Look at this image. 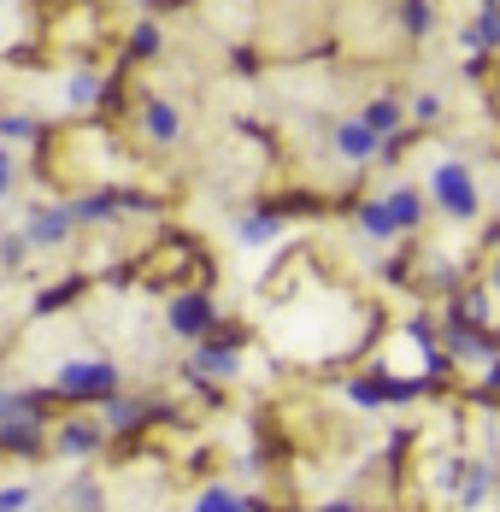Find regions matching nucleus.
Returning <instances> with one entry per match:
<instances>
[{"label": "nucleus", "instance_id": "1", "mask_svg": "<svg viewBox=\"0 0 500 512\" xmlns=\"http://www.w3.org/2000/svg\"><path fill=\"white\" fill-rule=\"evenodd\" d=\"M430 201L442 206L453 224H471V218L483 212V195H477V177H471V165L442 159V165L430 171Z\"/></svg>", "mask_w": 500, "mask_h": 512}, {"label": "nucleus", "instance_id": "2", "mask_svg": "<svg viewBox=\"0 0 500 512\" xmlns=\"http://www.w3.org/2000/svg\"><path fill=\"white\" fill-rule=\"evenodd\" d=\"M53 389L65 401H106V395H118V365L112 359H71L53 371Z\"/></svg>", "mask_w": 500, "mask_h": 512}, {"label": "nucleus", "instance_id": "3", "mask_svg": "<svg viewBox=\"0 0 500 512\" xmlns=\"http://www.w3.org/2000/svg\"><path fill=\"white\" fill-rule=\"evenodd\" d=\"M212 318H218V307H212V295H206V289L177 295L171 312H165V324H171V336H177V342H206V336H212Z\"/></svg>", "mask_w": 500, "mask_h": 512}, {"label": "nucleus", "instance_id": "4", "mask_svg": "<svg viewBox=\"0 0 500 512\" xmlns=\"http://www.w3.org/2000/svg\"><path fill=\"white\" fill-rule=\"evenodd\" d=\"M71 230H77L71 206H30V218H24V242H30V254H53V248H65Z\"/></svg>", "mask_w": 500, "mask_h": 512}, {"label": "nucleus", "instance_id": "5", "mask_svg": "<svg viewBox=\"0 0 500 512\" xmlns=\"http://www.w3.org/2000/svg\"><path fill=\"white\" fill-rule=\"evenodd\" d=\"M330 148H336V159H348V165H371V159H383V136H371L359 118H342L330 130Z\"/></svg>", "mask_w": 500, "mask_h": 512}, {"label": "nucleus", "instance_id": "6", "mask_svg": "<svg viewBox=\"0 0 500 512\" xmlns=\"http://www.w3.org/2000/svg\"><path fill=\"white\" fill-rule=\"evenodd\" d=\"M100 442H106V424H95V418H71V424H59V436H53V448H59L65 460H89V454H100Z\"/></svg>", "mask_w": 500, "mask_h": 512}, {"label": "nucleus", "instance_id": "7", "mask_svg": "<svg viewBox=\"0 0 500 512\" xmlns=\"http://www.w3.org/2000/svg\"><path fill=\"white\" fill-rule=\"evenodd\" d=\"M142 136H148V142H159V148H171V142L183 136V112H177V101L153 95V101L142 106Z\"/></svg>", "mask_w": 500, "mask_h": 512}, {"label": "nucleus", "instance_id": "8", "mask_svg": "<svg viewBox=\"0 0 500 512\" xmlns=\"http://www.w3.org/2000/svg\"><path fill=\"white\" fill-rule=\"evenodd\" d=\"M359 124H365L371 136L395 142V130L406 124V106H400V95H371V101H365V112H359Z\"/></svg>", "mask_w": 500, "mask_h": 512}, {"label": "nucleus", "instance_id": "9", "mask_svg": "<svg viewBox=\"0 0 500 512\" xmlns=\"http://www.w3.org/2000/svg\"><path fill=\"white\" fill-rule=\"evenodd\" d=\"M448 354L465 359V365H489V359H495V342H489L477 324H465V318H459V324H448Z\"/></svg>", "mask_w": 500, "mask_h": 512}, {"label": "nucleus", "instance_id": "10", "mask_svg": "<svg viewBox=\"0 0 500 512\" xmlns=\"http://www.w3.org/2000/svg\"><path fill=\"white\" fill-rule=\"evenodd\" d=\"M242 371V354L236 348H212V342H195V354H189V377H236Z\"/></svg>", "mask_w": 500, "mask_h": 512}, {"label": "nucleus", "instance_id": "11", "mask_svg": "<svg viewBox=\"0 0 500 512\" xmlns=\"http://www.w3.org/2000/svg\"><path fill=\"white\" fill-rule=\"evenodd\" d=\"M277 236H283V218L265 212V206H248V212L236 218V242H242V248H265V242H277Z\"/></svg>", "mask_w": 500, "mask_h": 512}, {"label": "nucleus", "instance_id": "12", "mask_svg": "<svg viewBox=\"0 0 500 512\" xmlns=\"http://www.w3.org/2000/svg\"><path fill=\"white\" fill-rule=\"evenodd\" d=\"M459 48L477 53V59H483L489 48H500V6H483V12H477L465 30H459Z\"/></svg>", "mask_w": 500, "mask_h": 512}, {"label": "nucleus", "instance_id": "13", "mask_svg": "<svg viewBox=\"0 0 500 512\" xmlns=\"http://www.w3.org/2000/svg\"><path fill=\"white\" fill-rule=\"evenodd\" d=\"M0 448H12V454H36V448H42V418H36V412L0 418Z\"/></svg>", "mask_w": 500, "mask_h": 512}, {"label": "nucleus", "instance_id": "14", "mask_svg": "<svg viewBox=\"0 0 500 512\" xmlns=\"http://www.w3.org/2000/svg\"><path fill=\"white\" fill-rule=\"evenodd\" d=\"M383 206H389V218H395V230H400V236L424 224V189H412V183L389 189V195H383Z\"/></svg>", "mask_w": 500, "mask_h": 512}, {"label": "nucleus", "instance_id": "15", "mask_svg": "<svg viewBox=\"0 0 500 512\" xmlns=\"http://www.w3.org/2000/svg\"><path fill=\"white\" fill-rule=\"evenodd\" d=\"M489 495H495V465L489 460H477V465H465V483H459V507H483V501H489Z\"/></svg>", "mask_w": 500, "mask_h": 512}, {"label": "nucleus", "instance_id": "16", "mask_svg": "<svg viewBox=\"0 0 500 512\" xmlns=\"http://www.w3.org/2000/svg\"><path fill=\"white\" fill-rule=\"evenodd\" d=\"M353 224H359V236H365V242H395V236H400L395 218H389V206H383V195L359 206V218H353Z\"/></svg>", "mask_w": 500, "mask_h": 512}, {"label": "nucleus", "instance_id": "17", "mask_svg": "<svg viewBox=\"0 0 500 512\" xmlns=\"http://www.w3.org/2000/svg\"><path fill=\"white\" fill-rule=\"evenodd\" d=\"M418 383H348V401L359 407H383V401H412Z\"/></svg>", "mask_w": 500, "mask_h": 512}, {"label": "nucleus", "instance_id": "18", "mask_svg": "<svg viewBox=\"0 0 500 512\" xmlns=\"http://www.w3.org/2000/svg\"><path fill=\"white\" fill-rule=\"evenodd\" d=\"M100 424H106V430H130V424H142V401H136V395H106V401H100Z\"/></svg>", "mask_w": 500, "mask_h": 512}, {"label": "nucleus", "instance_id": "19", "mask_svg": "<svg viewBox=\"0 0 500 512\" xmlns=\"http://www.w3.org/2000/svg\"><path fill=\"white\" fill-rule=\"evenodd\" d=\"M124 201H112V195H83V201H71V218L77 224H106V218H118Z\"/></svg>", "mask_w": 500, "mask_h": 512}, {"label": "nucleus", "instance_id": "20", "mask_svg": "<svg viewBox=\"0 0 500 512\" xmlns=\"http://www.w3.org/2000/svg\"><path fill=\"white\" fill-rule=\"evenodd\" d=\"M430 24H436V6L430 0H400V30L406 36H430Z\"/></svg>", "mask_w": 500, "mask_h": 512}, {"label": "nucleus", "instance_id": "21", "mask_svg": "<svg viewBox=\"0 0 500 512\" xmlns=\"http://www.w3.org/2000/svg\"><path fill=\"white\" fill-rule=\"evenodd\" d=\"M195 512H248V501H242L236 489H224V483H212V489H200Z\"/></svg>", "mask_w": 500, "mask_h": 512}, {"label": "nucleus", "instance_id": "22", "mask_svg": "<svg viewBox=\"0 0 500 512\" xmlns=\"http://www.w3.org/2000/svg\"><path fill=\"white\" fill-rule=\"evenodd\" d=\"M42 124H36V112H0V142L12 148V142H30Z\"/></svg>", "mask_w": 500, "mask_h": 512}, {"label": "nucleus", "instance_id": "23", "mask_svg": "<svg viewBox=\"0 0 500 512\" xmlns=\"http://www.w3.org/2000/svg\"><path fill=\"white\" fill-rule=\"evenodd\" d=\"M65 101L71 106H95L100 101V77L95 71H71V77H65Z\"/></svg>", "mask_w": 500, "mask_h": 512}, {"label": "nucleus", "instance_id": "24", "mask_svg": "<svg viewBox=\"0 0 500 512\" xmlns=\"http://www.w3.org/2000/svg\"><path fill=\"white\" fill-rule=\"evenodd\" d=\"M24 259H30L24 230H18V236H0V271H24Z\"/></svg>", "mask_w": 500, "mask_h": 512}, {"label": "nucleus", "instance_id": "25", "mask_svg": "<svg viewBox=\"0 0 500 512\" xmlns=\"http://www.w3.org/2000/svg\"><path fill=\"white\" fill-rule=\"evenodd\" d=\"M159 48H165V36H159V24H136V36H130V53H136V59H153Z\"/></svg>", "mask_w": 500, "mask_h": 512}, {"label": "nucleus", "instance_id": "26", "mask_svg": "<svg viewBox=\"0 0 500 512\" xmlns=\"http://www.w3.org/2000/svg\"><path fill=\"white\" fill-rule=\"evenodd\" d=\"M406 112H412L418 124H436V118H442V95H436V89H418V95H412V106H406Z\"/></svg>", "mask_w": 500, "mask_h": 512}, {"label": "nucleus", "instance_id": "27", "mask_svg": "<svg viewBox=\"0 0 500 512\" xmlns=\"http://www.w3.org/2000/svg\"><path fill=\"white\" fill-rule=\"evenodd\" d=\"M12 189H18V159H12V148H6V142H0V201H6Z\"/></svg>", "mask_w": 500, "mask_h": 512}, {"label": "nucleus", "instance_id": "28", "mask_svg": "<svg viewBox=\"0 0 500 512\" xmlns=\"http://www.w3.org/2000/svg\"><path fill=\"white\" fill-rule=\"evenodd\" d=\"M24 507H30V489H24V483L0 489V512H24Z\"/></svg>", "mask_w": 500, "mask_h": 512}, {"label": "nucleus", "instance_id": "29", "mask_svg": "<svg viewBox=\"0 0 500 512\" xmlns=\"http://www.w3.org/2000/svg\"><path fill=\"white\" fill-rule=\"evenodd\" d=\"M483 377H489V389L500 395V359H489V365H483Z\"/></svg>", "mask_w": 500, "mask_h": 512}, {"label": "nucleus", "instance_id": "30", "mask_svg": "<svg viewBox=\"0 0 500 512\" xmlns=\"http://www.w3.org/2000/svg\"><path fill=\"white\" fill-rule=\"evenodd\" d=\"M489 283H495V289H500V259H495V271H489Z\"/></svg>", "mask_w": 500, "mask_h": 512}, {"label": "nucleus", "instance_id": "31", "mask_svg": "<svg viewBox=\"0 0 500 512\" xmlns=\"http://www.w3.org/2000/svg\"><path fill=\"white\" fill-rule=\"evenodd\" d=\"M130 6H159V0H130Z\"/></svg>", "mask_w": 500, "mask_h": 512}, {"label": "nucleus", "instance_id": "32", "mask_svg": "<svg viewBox=\"0 0 500 512\" xmlns=\"http://www.w3.org/2000/svg\"><path fill=\"white\" fill-rule=\"evenodd\" d=\"M483 6H500V0H483ZM483 6H477V12H483Z\"/></svg>", "mask_w": 500, "mask_h": 512}, {"label": "nucleus", "instance_id": "33", "mask_svg": "<svg viewBox=\"0 0 500 512\" xmlns=\"http://www.w3.org/2000/svg\"><path fill=\"white\" fill-rule=\"evenodd\" d=\"M0 6H6V0H0Z\"/></svg>", "mask_w": 500, "mask_h": 512}]
</instances>
